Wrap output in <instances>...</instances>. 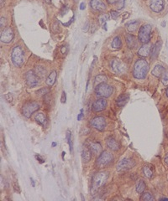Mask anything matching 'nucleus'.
Here are the masks:
<instances>
[{
  "instance_id": "f257e3e1",
  "label": "nucleus",
  "mask_w": 168,
  "mask_h": 201,
  "mask_svg": "<svg viewBox=\"0 0 168 201\" xmlns=\"http://www.w3.org/2000/svg\"><path fill=\"white\" fill-rule=\"evenodd\" d=\"M149 71L148 62L143 59H137L133 68V76L135 79L142 80L146 77Z\"/></svg>"
},
{
  "instance_id": "f03ea898",
  "label": "nucleus",
  "mask_w": 168,
  "mask_h": 201,
  "mask_svg": "<svg viewBox=\"0 0 168 201\" xmlns=\"http://www.w3.org/2000/svg\"><path fill=\"white\" fill-rule=\"evenodd\" d=\"M108 173L107 172H99L96 173L92 179V192H97L98 190L104 186L108 180Z\"/></svg>"
},
{
  "instance_id": "7ed1b4c3",
  "label": "nucleus",
  "mask_w": 168,
  "mask_h": 201,
  "mask_svg": "<svg viewBox=\"0 0 168 201\" xmlns=\"http://www.w3.org/2000/svg\"><path fill=\"white\" fill-rule=\"evenodd\" d=\"M12 62L14 66L20 67L24 64V51L19 46H14L11 54Z\"/></svg>"
},
{
  "instance_id": "20e7f679",
  "label": "nucleus",
  "mask_w": 168,
  "mask_h": 201,
  "mask_svg": "<svg viewBox=\"0 0 168 201\" xmlns=\"http://www.w3.org/2000/svg\"><path fill=\"white\" fill-rule=\"evenodd\" d=\"M114 161V156L111 153L108 151H104L101 153L97 159V166L100 168H106L108 165H110Z\"/></svg>"
},
{
  "instance_id": "39448f33",
  "label": "nucleus",
  "mask_w": 168,
  "mask_h": 201,
  "mask_svg": "<svg viewBox=\"0 0 168 201\" xmlns=\"http://www.w3.org/2000/svg\"><path fill=\"white\" fill-rule=\"evenodd\" d=\"M152 27L151 24H144L140 28L138 33V39L143 44H147L151 40Z\"/></svg>"
},
{
  "instance_id": "423d86ee",
  "label": "nucleus",
  "mask_w": 168,
  "mask_h": 201,
  "mask_svg": "<svg viewBox=\"0 0 168 201\" xmlns=\"http://www.w3.org/2000/svg\"><path fill=\"white\" fill-rule=\"evenodd\" d=\"M112 93H113V87L106 83L99 84L95 88V94L96 96H99V97L108 98L111 96Z\"/></svg>"
},
{
  "instance_id": "0eeeda50",
  "label": "nucleus",
  "mask_w": 168,
  "mask_h": 201,
  "mask_svg": "<svg viewBox=\"0 0 168 201\" xmlns=\"http://www.w3.org/2000/svg\"><path fill=\"white\" fill-rule=\"evenodd\" d=\"M40 108V106L36 102H26L25 104L23 106V108H22V112H23V115L25 117H30L31 115L34 112H35L36 111Z\"/></svg>"
},
{
  "instance_id": "6e6552de",
  "label": "nucleus",
  "mask_w": 168,
  "mask_h": 201,
  "mask_svg": "<svg viewBox=\"0 0 168 201\" xmlns=\"http://www.w3.org/2000/svg\"><path fill=\"white\" fill-rule=\"evenodd\" d=\"M135 161H134L133 159H122L121 161L117 165V171L119 172H123V171H127V170H129L131 168L135 166Z\"/></svg>"
},
{
  "instance_id": "1a4fd4ad",
  "label": "nucleus",
  "mask_w": 168,
  "mask_h": 201,
  "mask_svg": "<svg viewBox=\"0 0 168 201\" xmlns=\"http://www.w3.org/2000/svg\"><path fill=\"white\" fill-rule=\"evenodd\" d=\"M110 65H111L112 70L117 74L125 73L127 70L125 64L119 59H112L111 62H110Z\"/></svg>"
},
{
  "instance_id": "9d476101",
  "label": "nucleus",
  "mask_w": 168,
  "mask_h": 201,
  "mask_svg": "<svg viewBox=\"0 0 168 201\" xmlns=\"http://www.w3.org/2000/svg\"><path fill=\"white\" fill-rule=\"evenodd\" d=\"M26 84L30 87H34L39 84V76L34 71H29L25 75Z\"/></svg>"
},
{
  "instance_id": "9b49d317",
  "label": "nucleus",
  "mask_w": 168,
  "mask_h": 201,
  "mask_svg": "<svg viewBox=\"0 0 168 201\" xmlns=\"http://www.w3.org/2000/svg\"><path fill=\"white\" fill-rule=\"evenodd\" d=\"M90 124L98 131H103L106 127V120L103 116H96L90 121Z\"/></svg>"
},
{
  "instance_id": "f8f14e48",
  "label": "nucleus",
  "mask_w": 168,
  "mask_h": 201,
  "mask_svg": "<svg viewBox=\"0 0 168 201\" xmlns=\"http://www.w3.org/2000/svg\"><path fill=\"white\" fill-rule=\"evenodd\" d=\"M14 37V32L11 28H6L1 32L0 40L3 43H10Z\"/></svg>"
},
{
  "instance_id": "ddd939ff",
  "label": "nucleus",
  "mask_w": 168,
  "mask_h": 201,
  "mask_svg": "<svg viewBox=\"0 0 168 201\" xmlns=\"http://www.w3.org/2000/svg\"><path fill=\"white\" fill-rule=\"evenodd\" d=\"M106 107H107V101L104 98H101V99L96 100L93 103L92 109L94 112H98V111H102L104 110Z\"/></svg>"
},
{
  "instance_id": "4468645a",
  "label": "nucleus",
  "mask_w": 168,
  "mask_h": 201,
  "mask_svg": "<svg viewBox=\"0 0 168 201\" xmlns=\"http://www.w3.org/2000/svg\"><path fill=\"white\" fill-rule=\"evenodd\" d=\"M165 2L164 0H151L150 8L155 13H161L164 9Z\"/></svg>"
},
{
  "instance_id": "2eb2a0df",
  "label": "nucleus",
  "mask_w": 168,
  "mask_h": 201,
  "mask_svg": "<svg viewBox=\"0 0 168 201\" xmlns=\"http://www.w3.org/2000/svg\"><path fill=\"white\" fill-rule=\"evenodd\" d=\"M90 6L92 9L98 12L104 11L106 9V5L102 0H91Z\"/></svg>"
},
{
  "instance_id": "dca6fc26",
  "label": "nucleus",
  "mask_w": 168,
  "mask_h": 201,
  "mask_svg": "<svg viewBox=\"0 0 168 201\" xmlns=\"http://www.w3.org/2000/svg\"><path fill=\"white\" fill-rule=\"evenodd\" d=\"M161 46H162L161 40L157 41L154 46H153L151 51V59H152V60H154V59H156L157 58L158 55H159L160 50H161Z\"/></svg>"
},
{
  "instance_id": "f3484780",
  "label": "nucleus",
  "mask_w": 168,
  "mask_h": 201,
  "mask_svg": "<svg viewBox=\"0 0 168 201\" xmlns=\"http://www.w3.org/2000/svg\"><path fill=\"white\" fill-rule=\"evenodd\" d=\"M151 46L147 43V44H145L144 46H142L138 50V55H140L141 57H147L149 55L151 54Z\"/></svg>"
},
{
  "instance_id": "a211bd4d",
  "label": "nucleus",
  "mask_w": 168,
  "mask_h": 201,
  "mask_svg": "<svg viewBox=\"0 0 168 201\" xmlns=\"http://www.w3.org/2000/svg\"><path fill=\"white\" fill-rule=\"evenodd\" d=\"M34 120H35L39 124L41 125L42 127H46V124H47V121H48L46 114L43 113V112H38V113L35 114Z\"/></svg>"
},
{
  "instance_id": "6ab92c4d",
  "label": "nucleus",
  "mask_w": 168,
  "mask_h": 201,
  "mask_svg": "<svg viewBox=\"0 0 168 201\" xmlns=\"http://www.w3.org/2000/svg\"><path fill=\"white\" fill-rule=\"evenodd\" d=\"M126 44L129 49H134L137 46V39L133 34H129L126 35Z\"/></svg>"
},
{
  "instance_id": "aec40b11",
  "label": "nucleus",
  "mask_w": 168,
  "mask_h": 201,
  "mask_svg": "<svg viewBox=\"0 0 168 201\" xmlns=\"http://www.w3.org/2000/svg\"><path fill=\"white\" fill-rule=\"evenodd\" d=\"M165 71V67H164L163 65H157L154 67V69L152 70V71H151V74H152L154 76L157 77V78H161Z\"/></svg>"
},
{
  "instance_id": "412c9836",
  "label": "nucleus",
  "mask_w": 168,
  "mask_h": 201,
  "mask_svg": "<svg viewBox=\"0 0 168 201\" xmlns=\"http://www.w3.org/2000/svg\"><path fill=\"white\" fill-rule=\"evenodd\" d=\"M107 146L109 149H111L113 151H117L119 150V148H120V145L118 143L116 140L114 138H108L107 139Z\"/></svg>"
},
{
  "instance_id": "4be33fe9",
  "label": "nucleus",
  "mask_w": 168,
  "mask_h": 201,
  "mask_svg": "<svg viewBox=\"0 0 168 201\" xmlns=\"http://www.w3.org/2000/svg\"><path fill=\"white\" fill-rule=\"evenodd\" d=\"M92 153L93 152L89 147H86L82 152V159L84 163H89L92 159Z\"/></svg>"
},
{
  "instance_id": "5701e85b",
  "label": "nucleus",
  "mask_w": 168,
  "mask_h": 201,
  "mask_svg": "<svg viewBox=\"0 0 168 201\" xmlns=\"http://www.w3.org/2000/svg\"><path fill=\"white\" fill-rule=\"evenodd\" d=\"M89 147L91 149L93 153H95V154H98L102 151V146L100 145L99 142H89Z\"/></svg>"
},
{
  "instance_id": "b1692460",
  "label": "nucleus",
  "mask_w": 168,
  "mask_h": 201,
  "mask_svg": "<svg viewBox=\"0 0 168 201\" xmlns=\"http://www.w3.org/2000/svg\"><path fill=\"white\" fill-rule=\"evenodd\" d=\"M129 101V95L128 94H122V95H120L116 100L117 102V105L119 106V107H124V106L125 105L126 103L128 102Z\"/></svg>"
},
{
  "instance_id": "393cba45",
  "label": "nucleus",
  "mask_w": 168,
  "mask_h": 201,
  "mask_svg": "<svg viewBox=\"0 0 168 201\" xmlns=\"http://www.w3.org/2000/svg\"><path fill=\"white\" fill-rule=\"evenodd\" d=\"M57 73L56 71H53L51 72V74H49L48 77L46 79V84L48 86H52L56 82V80H57Z\"/></svg>"
},
{
  "instance_id": "a878e982",
  "label": "nucleus",
  "mask_w": 168,
  "mask_h": 201,
  "mask_svg": "<svg viewBox=\"0 0 168 201\" xmlns=\"http://www.w3.org/2000/svg\"><path fill=\"white\" fill-rule=\"evenodd\" d=\"M142 171L144 175L147 178H151L153 177V169H152V168L150 165H145L143 167Z\"/></svg>"
},
{
  "instance_id": "bb28decb",
  "label": "nucleus",
  "mask_w": 168,
  "mask_h": 201,
  "mask_svg": "<svg viewBox=\"0 0 168 201\" xmlns=\"http://www.w3.org/2000/svg\"><path fill=\"white\" fill-rule=\"evenodd\" d=\"M107 81H108V78H107L106 76H104V75H98V76H97L95 77V79H94V85L97 86V85H99V84L105 83Z\"/></svg>"
},
{
  "instance_id": "cd10ccee",
  "label": "nucleus",
  "mask_w": 168,
  "mask_h": 201,
  "mask_svg": "<svg viewBox=\"0 0 168 201\" xmlns=\"http://www.w3.org/2000/svg\"><path fill=\"white\" fill-rule=\"evenodd\" d=\"M112 47L115 50H119L122 47V41L120 36L114 37V40L112 41Z\"/></svg>"
},
{
  "instance_id": "c85d7f7f",
  "label": "nucleus",
  "mask_w": 168,
  "mask_h": 201,
  "mask_svg": "<svg viewBox=\"0 0 168 201\" xmlns=\"http://www.w3.org/2000/svg\"><path fill=\"white\" fill-rule=\"evenodd\" d=\"M138 25H139V22L137 20H134V21H131L129 23L127 24V29H128L129 32L130 33H133L138 28Z\"/></svg>"
},
{
  "instance_id": "c756f323",
  "label": "nucleus",
  "mask_w": 168,
  "mask_h": 201,
  "mask_svg": "<svg viewBox=\"0 0 168 201\" xmlns=\"http://www.w3.org/2000/svg\"><path fill=\"white\" fill-rule=\"evenodd\" d=\"M34 72H35V74H36L39 77H44L46 74V69L44 68V67H42V66H40V65H36V66H35Z\"/></svg>"
},
{
  "instance_id": "7c9ffc66",
  "label": "nucleus",
  "mask_w": 168,
  "mask_h": 201,
  "mask_svg": "<svg viewBox=\"0 0 168 201\" xmlns=\"http://www.w3.org/2000/svg\"><path fill=\"white\" fill-rule=\"evenodd\" d=\"M145 188H146V185H145V183L143 180H140L138 182V184H136V191L137 193L139 194H141L145 191Z\"/></svg>"
},
{
  "instance_id": "2f4dec72",
  "label": "nucleus",
  "mask_w": 168,
  "mask_h": 201,
  "mask_svg": "<svg viewBox=\"0 0 168 201\" xmlns=\"http://www.w3.org/2000/svg\"><path fill=\"white\" fill-rule=\"evenodd\" d=\"M66 140H67V142H68L69 145V149H70V153H72L73 151V144H72V141H71V133L70 131H67L66 132Z\"/></svg>"
},
{
  "instance_id": "473e14b6",
  "label": "nucleus",
  "mask_w": 168,
  "mask_h": 201,
  "mask_svg": "<svg viewBox=\"0 0 168 201\" xmlns=\"http://www.w3.org/2000/svg\"><path fill=\"white\" fill-rule=\"evenodd\" d=\"M108 20H109V15L108 14H102L98 16V22H99L100 24H104Z\"/></svg>"
},
{
  "instance_id": "72a5a7b5",
  "label": "nucleus",
  "mask_w": 168,
  "mask_h": 201,
  "mask_svg": "<svg viewBox=\"0 0 168 201\" xmlns=\"http://www.w3.org/2000/svg\"><path fill=\"white\" fill-rule=\"evenodd\" d=\"M141 200H145V201H151V200H155L154 196L151 194V193H144L142 195H141V198H140Z\"/></svg>"
},
{
  "instance_id": "f704fd0d",
  "label": "nucleus",
  "mask_w": 168,
  "mask_h": 201,
  "mask_svg": "<svg viewBox=\"0 0 168 201\" xmlns=\"http://www.w3.org/2000/svg\"><path fill=\"white\" fill-rule=\"evenodd\" d=\"M161 82L164 85H168V71H166L164 72L161 77Z\"/></svg>"
},
{
  "instance_id": "c9c22d12",
  "label": "nucleus",
  "mask_w": 168,
  "mask_h": 201,
  "mask_svg": "<svg viewBox=\"0 0 168 201\" xmlns=\"http://www.w3.org/2000/svg\"><path fill=\"white\" fill-rule=\"evenodd\" d=\"M49 91H50V89H49V88H42V89L39 90V91L36 92V94H38L39 96H46V94L49 93Z\"/></svg>"
},
{
  "instance_id": "e433bc0d",
  "label": "nucleus",
  "mask_w": 168,
  "mask_h": 201,
  "mask_svg": "<svg viewBox=\"0 0 168 201\" xmlns=\"http://www.w3.org/2000/svg\"><path fill=\"white\" fill-rule=\"evenodd\" d=\"M125 0H119L118 3H117V9H118V10H121L125 7Z\"/></svg>"
},
{
  "instance_id": "4c0bfd02",
  "label": "nucleus",
  "mask_w": 168,
  "mask_h": 201,
  "mask_svg": "<svg viewBox=\"0 0 168 201\" xmlns=\"http://www.w3.org/2000/svg\"><path fill=\"white\" fill-rule=\"evenodd\" d=\"M110 17H111V19H113V20H117L118 19V17H119V13L117 11H115V10H111V12H110Z\"/></svg>"
},
{
  "instance_id": "58836bf2",
  "label": "nucleus",
  "mask_w": 168,
  "mask_h": 201,
  "mask_svg": "<svg viewBox=\"0 0 168 201\" xmlns=\"http://www.w3.org/2000/svg\"><path fill=\"white\" fill-rule=\"evenodd\" d=\"M61 103H66V94L65 91H62V95H61Z\"/></svg>"
},
{
  "instance_id": "ea45409f",
  "label": "nucleus",
  "mask_w": 168,
  "mask_h": 201,
  "mask_svg": "<svg viewBox=\"0 0 168 201\" xmlns=\"http://www.w3.org/2000/svg\"><path fill=\"white\" fill-rule=\"evenodd\" d=\"M4 98L8 102H11L13 101V97L10 94H6L5 96H4Z\"/></svg>"
},
{
  "instance_id": "a19ab883",
  "label": "nucleus",
  "mask_w": 168,
  "mask_h": 201,
  "mask_svg": "<svg viewBox=\"0 0 168 201\" xmlns=\"http://www.w3.org/2000/svg\"><path fill=\"white\" fill-rule=\"evenodd\" d=\"M5 24H6L5 18L2 17L1 18V28H3V27L5 26Z\"/></svg>"
},
{
  "instance_id": "79ce46f5",
  "label": "nucleus",
  "mask_w": 168,
  "mask_h": 201,
  "mask_svg": "<svg viewBox=\"0 0 168 201\" xmlns=\"http://www.w3.org/2000/svg\"><path fill=\"white\" fill-rule=\"evenodd\" d=\"M14 190H15V191L20 192V187H19V184H18V183H17V184H16V183L14 182Z\"/></svg>"
},
{
  "instance_id": "37998d69",
  "label": "nucleus",
  "mask_w": 168,
  "mask_h": 201,
  "mask_svg": "<svg viewBox=\"0 0 168 201\" xmlns=\"http://www.w3.org/2000/svg\"><path fill=\"white\" fill-rule=\"evenodd\" d=\"M35 158H36V159H37L38 161L40 162V164H43V163H44V159H41V158H40V155H35Z\"/></svg>"
},
{
  "instance_id": "c03bdc74",
  "label": "nucleus",
  "mask_w": 168,
  "mask_h": 201,
  "mask_svg": "<svg viewBox=\"0 0 168 201\" xmlns=\"http://www.w3.org/2000/svg\"><path fill=\"white\" fill-rule=\"evenodd\" d=\"M84 28H83V30L85 32H87L88 30H89V22H86L85 24V26H83Z\"/></svg>"
},
{
  "instance_id": "a18cd8bd",
  "label": "nucleus",
  "mask_w": 168,
  "mask_h": 201,
  "mask_svg": "<svg viewBox=\"0 0 168 201\" xmlns=\"http://www.w3.org/2000/svg\"><path fill=\"white\" fill-rule=\"evenodd\" d=\"M83 109H81V111H80V114L79 115H78V116H77V120H78V121H80V120H81V119H82V117H83Z\"/></svg>"
},
{
  "instance_id": "49530a36",
  "label": "nucleus",
  "mask_w": 168,
  "mask_h": 201,
  "mask_svg": "<svg viewBox=\"0 0 168 201\" xmlns=\"http://www.w3.org/2000/svg\"><path fill=\"white\" fill-rule=\"evenodd\" d=\"M86 8V4L84 3H81V4H80V9H81V10H83V9H85Z\"/></svg>"
},
{
  "instance_id": "de8ad7c7",
  "label": "nucleus",
  "mask_w": 168,
  "mask_h": 201,
  "mask_svg": "<svg viewBox=\"0 0 168 201\" xmlns=\"http://www.w3.org/2000/svg\"><path fill=\"white\" fill-rule=\"evenodd\" d=\"M129 16V13H125V14H123V19H124V20H126Z\"/></svg>"
},
{
  "instance_id": "09e8293b",
  "label": "nucleus",
  "mask_w": 168,
  "mask_h": 201,
  "mask_svg": "<svg viewBox=\"0 0 168 201\" xmlns=\"http://www.w3.org/2000/svg\"><path fill=\"white\" fill-rule=\"evenodd\" d=\"M119 0H108V3H110V4H114V3H117Z\"/></svg>"
},
{
  "instance_id": "8fccbe9b",
  "label": "nucleus",
  "mask_w": 168,
  "mask_h": 201,
  "mask_svg": "<svg viewBox=\"0 0 168 201\" xmlns=\"http://www.w3.org/2000/svg\"><path fill=\"white\" fill-rule=\"evenodd\" d=\"M164 161H165V163L166 164H168V154L164 158Z\"/></svg>"
},
{
  "instance_id": "3c124183",
  "label": "nucleus",
  "mask_w": 168,
  "mask_h": 201,
  "mask_svg": "<svg viewBox=\"0 0 168 201\" xmlns=\"http://www.w3.org/2000/svg\"><path fill=\"white\" fill-rule=\"evenodd\" d=\"M66 51V47H64V46H63L62 49H61V53H62V54H65Z\"/></svg>"
},
{
  "instance_id": "603ef678",
  "label": "nucleus",
  "mask_w": 168,
  "mask_h": 201,
  "mask_svg": "<svg viewBox=\"0 0 168 201\" xmlns=\"http://www.w3.org/2000/svg\"><path fill=\"white\" fill-rule=\"evenodd\" d=\"M30 181H31V183H32V186H33V187H34V179H33V178H30Z\"/></svg>"
},
{
  "instance_id": "864d4df0",
  "label": "nucleus",
  "mask_w": 168,
  "mask_h": 201,
  "mask_svg": "<svg viewBox=\"0 0 168 201\" xmlns=\"http://www.w3.org/2000/svg\"><path fill=\"white\" fill-rule=\"evenodd\" d=\"M44 1L47 3H51V2H52V0H44Z\"/></svg>"
},
{
  "instance_id": "5fc2aeb1",
  "label": "nucleus",
  "mask_w": 168,
  "mask_h": 201,
  "mask_svg": "<svg viewBox=\"0 0 168 201\" xmlns=\"http://www.w3.org/2000/svg\"><path fill=\"white\" fill-rule=\"evenodd\" d=\"M161 199V200H168L167 198H161V199Z\"/></svg>"
},
{
  "instance_id": "6e6d98bb",
  "label": "nucleus",
  "mask_w": 168,
  "mask_h": 201,
  "mask_svg": "<svg viewBox=\"0 0 168 201\" xmlns=\"http://www.w3.org/2000/svg\"><path fill=\"white\" fill-rule=\"evenodd\" d=\"M166 96H167V97H168V87H167V89H166Z\"/></svg>"
},
{
  "instance_id": "4d7b16f0",
  "label": "nucleus",
  "mask_w": 168,
  "mask_h": 201,
  "mask_svg": "<svg viewBox=\"0 0 168 201\" xmlns=\"http://www.w3.org/2000/svg\"><path fill=\"white\" fill-rule=\"evenodd\" d=\"M3 1H4V0H1V7H2V6H3Z\"/></svg>"
},
{
  "instance_id": "13d9d810",
  "label": "nucleus",
  "mask_w": 168,
  "mask_h": 201,
  "mask_svg": "<svg viewBox=\"0 0 168 201\" xmlns=\"http://www.w3.org/2000/svg\"><path fill=\"white\" fill-rule=\"evenodd\" d=\"M65 154H66L65 152H63V153H62V158H63V159H64V156H65Z\"/></svg>"
},
{
  "instance_id": "bf43d9fd",
  "label": "nucleus",
  "mask_w": 168,
  "mask_h": 201,
  "mask_svg": "<svg viewBox=\"0 0 168 201\" xmlns=\"http://www.w3.org/2000/svg\"><path fill=\"white\" fill-rule=\"evenodd\" d=\"M56 145H57V143H56V142H53V143H52V146H53V147H55Z\"/></svg>"
},
{
  "instance_id": "052dcab7",
  "label": "nucleus",
  "mask_w": 168,
  "mask_h": 201,
  "mask_svg": "<svg viewBox=\"0 0 168 201\" xmlns=\"http://www.w3.org/2000/svg\"><path fill=\"white\" fill-rule=\"evenodd\" d=\"M167 138H168V133H167Z\"/></svg>"
},
{
  "instance_id": "680f3d73",
  "label": "nucleus",
  "mask_w": 168,
  "mask_h": 201,
  "mask_svg": "<svg viewBox=\"0 0 168 201\" xmlns=\"http://www.w3.org/2000/svg\"><path fill=\"white\" fill-rule=\"evenodd\" d=\"M75 1H77V0H75Z\"/></svg>"
}]
</instances>
